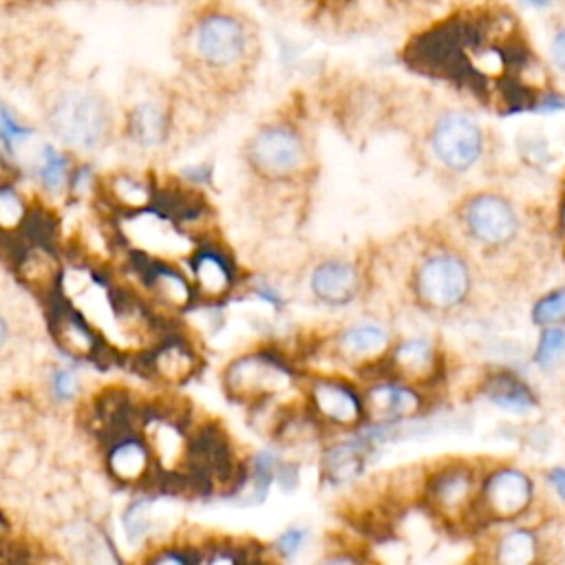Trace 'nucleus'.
Here are the masks:
<instances>
[{"label": "nucleus", "mask_w": 565, "mask_h": 565, "mask_svg": "<svg viewBox=\"0 0 565 565\" xmlns=\"http://www.w3.org/2000/svg\"><path fill=\"white\" fill-rule=\"evenodd\" d=\"M154 459L157 457H154L148 439H143L135 433H124L108 441L106 470L119 483L135 486L150 477Z\"/></svg>", "instance_id": "obj_16"}, {"label": "nucleus", "mask_w": 565, "mask_h": 565, "mask_svg": "<svg viewBox=\"0 0 565 565\" xmlns=\"http://www.w3.org/2000/svg\"><path fill=\"white\" fill-rule=\"evenodd\" d=\"M311 413L329 426L355 428L366 422L364 397L340 377H318L309 386Z\"/></svg>", "instance_id": "obj_11"}, {"label": "nucleus", "mask_w": 565, "mask_h": 565, "mask_svg": "<svg viewBox=\"0 0 565 565\" xmlns=\"http://www.w3.org/2000/svg\"><path fill=\"white\" fill-rule=\"evenodd\" d=\"M152 563H190V561H201V556H196L194 552H185V547H179V550H166L157 556L150 558Z\"/></svg>", "instance_id": "obj_35"}, {"label": "nucleus", "mask_w": 565, "mask_h": 565, "mask_svg": "<svg viewBox=\"0 0 565 565\" xmlns=\"http://www.w3.org/2000/svg\"><path fill=\"white\" fill-rule=\"evenodd\" d=\"M366 439H355V441H347V444H338L333 448H329L324 452V461H322V468H324V475L333 481V483H340V481H347L351 477H355L362 466H364V452L369 448V444H364Z\"/></svg>", "instance_id": "obj_24"}, {"label": "nucleus", "mask_w": 565, "mask_h": 565, "mask_svg": "<svg viewBox=\"0 0 565 565\" xmlns=\"http://www.w3.org/2000/svg\"><path fill=\"white\" fill-rule=\"evenodd\" d=\"M124 530H126V536L137 543V541H143L148 534H152V527H154V521H152V499L143 497V499H137L132 501L124 516Z\"/></svg>", "instance_id": "obj_26"}, {"label": "nucleus", "mask_w": 565, "mask_h": 565, "mask_svg": "<svg viewBox=\"0 0 565 565\" xmlns=\"http://www.w3.org/2000/svg\"><path fill=\"white\" fill-rule=\"evenodd\" d=\"M435 159L450 172H468L483 154L486 137L479 119L468 110H444L428 135Z\"/></svg>", "instance_id": "obj_6"}, {"label": "nucleus", "mask_w": 565, "mask_h": 565, "mask_svg": "<svg viewBox=\"0 0 565 565\" xmlns=\"http://www.w3.org/2000/svg\"><path fill=\"white\" fill-rule=\"evenodd\" d=\"M486 395L497 406H501L505 411H516V413L527 411L536 404L527 384L508 371H501L490 377V382L486 384Z\"/></svg>", "instance_id": "obj_22"}, {"label": "nucleus", "mask_w": 565, "mask_h": 565, "mask_svg": "<svg viewBox=\"0 0 565 565\" xmlns=\"http://www.w3.org/2000/svg\"><path fill=\"white\" fill-rule=\"evenodd\" d=\"M302 135L282 121L260 126L245 143V161L254 174L280 183L298 177L307 166Z\"/></svg>", "instance_id": "obj_5"}, {"label": "nucleus", "mask_w": 565, "mask_h": 565, "mask_svg": "<svg viewBox=\"0 0 565 565\" xmlns=\"http://www.w3.org/2000/svg\"><path fill=\"white\" fill-rule=\"evenodd\" d=\"M523 4H527V7H532V9H547L554 0H521Z\"/></svg>", "instance_id": "obj_37"}, {"label": "nucleus", "mask_w": 565, "mask_h": 565, "mask_svg": "<svg viewBox=\"0 0 565 565\" xmlns=\"http://www.w3.org/2000/svg\"><path fill=\"white\" fill-rule=\"evenodd\" d=\"M196 369L199 355L181 338H166L154 351L143 355V373L170 386L185 384L196 373Z\"/></svg>", "instance_id": "obj_17"}, {"label": "nucleus", "mask_w": 565, "mask_h": 565, "mask_svg": "<svg viewBox=\"0 0 565 565\" xmlns=\"http://www.w3.org/2000/svg\"><path fill=\"white\" fill-rule=\"evenodd\" d=\"M26 212L29 210L22 203V199L18 196V192L9 183H4L0 188V223H2V232L20 230Z\"/></svg>", "instance_id": "obj_30"}, {"label": "nucleus", "mask_w": 565, "mask_h": 565, "mask_svg": "<svg viewBox=\"0 0 565 565\" xmlns=\"http://www.w3.org/2000/svg\"><path fill=\"white\" fill-rule=\"evenodd\" d=\"M49 329L51 338L66 355L73 358H104V340L93 329L88 318L62 296L57 289L51 296V311H49Z\"/></svg>", "instance_id": "obj_10"}, {"label": "nucleus", "mask_w": 565, "mask_h": 565, "mask_svg": "<svg viewBox=\"0 0 565 565\" xmlns=\"http://www.w3.org/2000/svg\"><path fill=\"white\" fill-rule=\"evenodd\" d=\"M305 539H307V530H302V527H289L287 532H282V534L278 536V541H276L274 547L278 550L280 556L289 558V556H294V554L305 545Z\"/></svg>", "instance_id": "obj_32"}, {"label": "nucleus", "mask_w": 565, "mask_h": 565, "mask_svg": "<svg viewBox=\"0 0 565 565\" xmlns=\"http://www.w3.org/2000/svg\"><path fill=\"white\" fill-rule=\"evenodd\" d=\"M296 382L294 369L271 351H252L234 358L223 371L227 399L260 408L289 391Z\"/></svg>", "instance_id": "obj_3"}, {"label": "nucleus", "mask_w": 565, "mask_h": 565, "mask_svg": "<svg viewBox=\"0 0 565 565\" xmlns=\"http://www.w3.org/2000/svg\"><path fill=\"white\" fill-rule=\"evenodd\" d=\"M90 179H93V172H90V168L88 166H79L77 170H73L71 172V179H68V190L73 192V194H84L86 190H88V183H90Z\"/></svg>", "instance_id": "obj_34"}, {"label": "nucleus", "mask_w": 565, "mask_h": 565, "mask_svg": "<svg viewBox=\"0 0 565 565\" xmlns=\"http://www.w3.org/2000/svg\"><path fill=\"white\" fill-rule=\"evenodd\" d=\"M104 196L124 214H132L154 205V190L135 174H110L104 181Z\"/></svg>", "instance_id": "obj_21"}, {"label": "nucleus", "mask_w": 565, "mask_h": 565, "mask_svg": "<svg viewBox=\"0 0 565 565\" xmlns=\"http://www.w3.org/2000/svg\"><path fill=\"white\" fill-rule=\"evenodd\" d=\"M46 124L51 132L75 150H99L108 143L113 113L102 93L86 86L62 88L49 104Z\"/></svg>", "instance_id": "obj_2"}, {"label": "nucleus", "mask_w": 565, "mask_h": 565, "mask_svg": "<svg viewBox=\"0 0 565 565\" xmlns=\"http://www.w3.org/2000/svg\"><path fill=\"white\" fill-rule=\"evenodd\" d=\"M190 278L199 300L218 302L234 285V269L225 252L214 245H201L190 252Z\"/></svg>", "instance_id": "obj_14"}, {"label": "nucleus", "mask_w": 565, "mask_h": 565, "mask_svg": "<svg viewBox=\"0 0 565 565\" xmlns=\"http://www.w3.org/2000/svg\"><path fill=\"white\" fill-rule=\"evenodd\" d=\"M534 501V481L527 472L503 466L492 470L479 488L477 512L490 521H512Z\"/></svg>", "instance_id": "obj_9"}, {"label": "nucleus", "mask_w": 565, "mask_h": 565, "mask_svg": "<svg viewBox=\"0 0 565 565\" xmlns=\"http://www.w3.org/2000/svg\"><path fill=\"white\" fill-rule=\"evenodd\" d=\"M170 128L172 115L163 99L141 97L126 113V132L135 143L143 148H157L166 143Z\"/></svg>", "instance_id": "obj_19"}, {"label": "nucleus", "mask_w": 565, "mask_h": 565, "mask_svg": "<svg viewBox=\"0 0 565 565\" xmlns=\"http://www.w3.org/2000/svg\"><path fill=\"white\" fill-rule=\"evenodd\" d=\"M132 269L137 271L146 289L152 294V298L163 307L183 311L196 298L192 278H185L177 267L159 258H152L146 252H132Z\"/></svg>", "instance_id": "obj_13"}, {"label": "nucleus", "mask_w": 565, "mask_h": 565, "mask_svg": "<svg viewBox=\"0 0 565 565\" xmlns=\"http://www.w3.org/2000/svg\"><path fill=\"white\" fill-rule=\"evenodd\" d=\"M565 353V329L561 324L543 327L536 349H534V362L543 369L552 366L561 355Z\"/></svg>", "instance_id": "obj_28"}, {"label": "nucleus", "mask_w": 565, "mask_h": 565, "mask_svg": "<svg viewBox=\"0 0 565 565\" xmlns=\"http://www.w3.org/2000/svg\"><path fill=\"white\" fill-rule=\"evenodd\" d=\"M461 223L475 243L492 249L512 243L519 232L514 205L497 192H479L470 196L461 207Z\"/></svg>", "instance_id": "obj_8"}, {"label": "nucleus", "mask_w": 565, "mask_h": 565, "mask_svg": "<svg viewBox=\"0 0 565 565\" xmlns=\"http://www.w3.org/2000/svg\"><path fill=\"white\" fill-rule=\"evenodd\" d=\"M53 393L57 399H71L75 393H77V377L73 371H66V369H57L53 373Z\"/></svg>", "instance_id": "obj_33"}, {"label": "nucleus", "mask_w": 565, "mask_h": 565, "mask_svg": "<svg viewBox=\"0 0 565 565\" xmlns=\"http://www.w3.org/2000/svg\"><path fill=\"white\" fill-rule=\"evenodd\" d=\"M55 230H57V223L55 218L49 214V210H42V207H35V210H29L20 230L31 245H42V247H51L53 249V243H55Z\"/></svg>", "instance_id": "obj_25"}, {"label": "nucleus", "mask_w": 565, "mask_h": 565, "mask_svg": "<svg viewBox=\"0 0 565 565\" xmlns=\"http://www.w3.org/2000/svg\"><path fill=\"white\" fill-rule=\"evenodd\" d=\"M411 289L428 311H452L466 302L472 289L468 263L455 252H430L413 269Z\"/></svg>", "instance_id": "obj_4"}, {"label": "nucleus", "mask_w": 565, "mask_h": 565, "mask_svg": "<svg viewBox=\"0 0 565 565\" xmlns=\"http://www.w3.org/2000/svg\"><path fill=\"white\" fill-rule=\"evenodd\" d=\"M309 287L316 300L331 307L349 305L360 291V274L353 263L331 258L313 267Z\"/></svg>", "instance_id": "obj_18"}, {"label": "nucleus", "mask_w": 565, "mask_h": 565, "mask_svg": "<svg viewBox=\"0 0 565 565\" xmlns=\"http://www.w3.org/2000/svg\"><path fill=\"white\" fill-rule=\"evenodd\" d=\"M177 53L201 79L234 84L247 77L258 60V29L238 7L225 0H203L183 15Z\"/></svg>", "instance_id": "obj_1"}, {"label": "nucleus", "mask_w": 565, "mask_h": 565, "mask_svg": "<svg viewBox=\"0 0 565 565\" xmlns=\"http://www.w3.org/2000/svg\"><path fill=\"white\" fill-rule=\"evenodd\" d=\"M541 541L536 532L527 527H514L505 532L494 545V561L503 565H527L539 558Z\"/></svg>", "instance_id": "obj_23"}, {"label": "nucleus", "mask_w": 565, "mask_h": 565, "mask_svg": "<svg viewBox=\"0 0 565 565\" xmlns=\"http://www.w3.org/2000/svg\"><path fill=\"white\" fill-rule=\"evenodd\" d=\"M439 373V351L426 338H408L386 353V377L422 388Z\"/></svg>", "instance_id": "obj_15"}, {"label": "nucleus", "mask_w": 565, "mask_h": 565, "mask_svg": "<svg viewBox=\"0 0 565 565\" xmlns=\"http://www.w3.org/2000/svg\"><path fill=\"white\" fill-rule=\"evenodd\" d=\"M547 481L554 488V492L565 501V466H556L547 472Z\"/></svg>", "instance_id": "obj_36"}, {"label": "nucleus", "mask_w": 565, "mask_h": 565, "mask_svg": "<svg viewBox=\"0 0 565 565\" xmlns=\"http://www.w3.org/2000/svg\"><path fill=\"white\" fill-rule=\"evenodd\" d=\"M260 2H274V0H260Z\"/></svg>", "instance_id": "obj_39"}, {"label": "nucleus", "mask_w": 565, "mask_h": 565, "mask_svg": "<svg viewBox=\"0 0 565 565\" xmlns=\"http://www.w3.org/2000/svg\"><path fill=\"white\" fill-rule=\"evenodd\" d=\"M4 2H18L20 4V2H31V0H4Z\"/></svg>", "instance_id": "obj_38"}, {"label": "nucleus", "mask_w": 565, "mask_h": 565, "mask_svg": "<svg viewBox=\"0 0 565 565\" xmlns=\"http://www.w3.org/2000/svg\"><path fill=\"white\" fill-rule=\"evenodd\" d=\"M565 320V287L541 296L532 307V322L539 327L558 324Z\"/></svg>", "instance_id": "obj_29"}, {"label": "nucleus", "mask_w": 565, "mask_h": 565, "mask_svg": "<svg viewBox=\"0 0 565 565\" xmlns=\"http://www.w3.org/2000/svg\"><path fill=\"white\" fill-rule=\"evenodd\" d=\"M366 422L373 426H395L404 419H413L424 411V395L417 386L382 377L371 382L364 393Z\"/></svg>", "instance_id": "obj_12"}, {"label": "nucleus", "mask_w": 565, "mask_h": 565, "mask_svg": "<svg viewBox=\"0 0 565 565\" xmlns=\"http://www.w3.org/2000/svg\"><path fill=\"white\" fill-rule=\"evenodd\" d=\"M479 488L475 470L463 461H452L435 470L424 481L426 508L444 521H457L466 512H477Z\"/></svg>", "instance_id": "obj_7"}, {"label": "nucleus", "mask_w": 565, "mask_h": 565, "mask_svg": "<svg viewBox=\"0 0 565 565\" xmlns=\"http://www.w3.org/2000/svg\"><path fill=\"white\" fill-rule=\"evenodd\" d=\"M547 55H550V62L552 66L565 75V18H561L552 33H550V40H547Z\"/></svg>", "instance_id": "obj_31"}, {"label": "nucleus", "mask_w": 565, "mask_h": 565, "mask_svg": "<svg viewBox=\"0 0 565 565\" xmlns=\"http://www.w3.org/2000/svg\"><path fill=\"white\" fill-rule=\"evenodd\" d=\"M68 163L66 157L60 154L53 146H44L42 150V168L40 181L49 192H60L68 183Z\"/></svg>", "instance_id": "obj_27"}, {"label": "nucleus", "mask_w": 565, "mask_h": 565, "mask_svg": "<svg viewBox=\"0 0 565 565\" xmlns=\"http://www.w3.org/2000/svg\"><path fill=\"white\" fill-rule=\"evenodd\" d=\"M391 347V335L384 327L373 322H360L338 333V355L355 364L360 371L380 362Z\"/></svg>", "instance_id": "obj_20"}]
</instances>
